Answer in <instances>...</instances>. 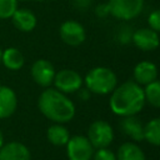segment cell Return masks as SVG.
Listing matches in <instances>:
<instances>
[{
	"label": "cell",
	"mask_w": 160,
	"mask_h": 160,
	"mask_svg": "<svg viewBox=\"0 0 160 160\" xmlns=\"http://www.w3.org/2000/svg\"><path fill=\"white\" fill-rule=\"evenodd\" d=\"M1 54H2V49L0 48V64H1Z\"/></svg>",
	"instance_id": "26"
},
{
	"label": "cell",
	"mask_w": 160,
	"mask_h": 160,
	"mask_svg": "<svg viewBox=\"0 0 160 160\" xmlns=\"http://www.w3.org/2000/svg\"><path fill=\"white\" fill-rule=\"evenodd\" d=\"M145 101L154 108H160V80H154L152 82L145 85L144 89Z\"/></svg>",
	"instance_id": "20"
},
{
	"label": "cell",
	"mask_w": 160,
	"mask_h": 160,
	"mask_svg": "<svg viewBox=\"0 0 160 160\" xmlns=\"http://www.w3.org/2000/svg\"><path fill=\"white\" fill-rule=\"evenodd\" d=\"M4 145V135H2V132H1V130H0V148Z\"/></svg>",
	"instance_id": "25"
},
{
	"label": "cell",
	"mask_w": 160,
	"mask_h": 160,
	"mask_svg": "<svg viewBox=\"0 0 160 160\" xmlns=\"http://www.w3.org/2000/svg\"><path fill=\"white\" fill-rule=\"evenodd\" d=\"M18 108V96L15 91L5 85H0V119L10 118Z\"/></svg>",
	"instance_id": "14"
},
{
	"label": "cell",
	"mask_w": 160,
	"mask_h": 160,
	"mask_svg": "<svg viewBox=\"0 0 160 160\" xmlns=\"http://www.w3.org/2000/svg\"><path fill=\"white\" fill-rule=\"evenodd\" d=\"M148 24H149V28L151 30L156 31L158 34L160 32V9H156L149 14Z\"/></svg>",
	"instance_id": "22"
},
{
	"label": "cell",
	"mask_w": 160,
	"mask_h": 160,
	"mask_svg": "<svg viewBox=\"0 0 160 160\" xmlns=\"http://www.w3.org/2000/svg\"><path fill=\"white\" fill-rule=\"evenodd\" d=\"M1 64L12 71L20 70L25 64V58L22 52L16 48H8L2 50L1 54Z\"/></svg>",
	"instance_id": "16"
},
{
	"label": "cell",
	"mask_w": 160,
	"mask_h": 160,
	"mask_svg": "<svg viewBox=\"0 0 160 160\" xmlns=\"http://www.w3.org/2000/svg\"><path fill=\"white\" fill-rule=\"evenodd\" d=\"M86 89L98 95H106L112 92L118 86L116 74L106 66H96L88 71L84 79Z\"/></svg>",
	"instance_id": "3"
},
{
	"label": "cell",
	"mask_w": 160,
	"mask_h": 160,
	"mask_svg": "<svg viewBox=\"0 0 160 160\" xmlns=\"http://www.w3.org/2000/svg\"><path fill=\"white\" fill-rule=\"evenodd\" d=\"M59 35L61 40L70 46H79L86 39L84 26L76 20H66L60 25Z\"/></svg>",
	"instance_id": "8"
},
{
	"label": "cell",
	"mask_w": 160,
	"mask_h": 160,
	"mask_svg": "<svg viewBox=\"0 0 160 160\" xmlns=\"http://www.w3.org/2000/svg\"><path fill=\"white\" fill-rule=\"evenodd\" d=\"M92 159L94 160H116V155L108 148H102L96 150V152L92 155Z\"/></svg>",
	"instance_id": "23"
},
{
	"label": "cell",
	"mask_w": 160,
	"mask_h": 160,
	"mask_svg": "<svg viewBox=\"0 0 160 160\" xmlns=\"http://www.w3.org/2000/svg\"><path fill=\"white\" fill-rule=\"evenodd\" d=\"M144 140L154 146H160V118L151 119L144 125Z\"/></svg>",
	"instance_id": "19"
},
{
	"label": "cell",
	"mask_w": 160,
	"mask_h": 160,
	"mask_svg": "<svg viewBox=\"0 0 160 160\" xmlns=\"http://www.w3.org/2000/svg\"><path fill=\"white\" fill-rule=\"evenodd\" d=\"M145 102L144 89L141 85L129 80L118 85L112 90L109 105L115 115L124 118L140 112Z\"/></svg>",
	"instance_id": "1"
},
{
	"label": "cell",
	"mask_w": 160,
	"mask_h": 160,
	"mask_svg": "<svg viewBox=\"0 0 160 160\" xmlns=\"http://www.w3.org/2000/svg\"><path fill=\"white\" fill-rule=\"evenodd\" d=\"M116 160H145V155L136 144L124 142L118 150Z\"/></svg>",
	"instance_id": "18"
},
{
	"label": "cell",
	"mask_w": 160,
	"mask_h": 160,
	"mask_svg": "<svg viewBox=\"0 0 160 160\" xmlns=\"http://www.w3.org/2000/svg\"><path fill=\"white\" fill-rule=\"evenodd\" d=\"M18 9V0H0V19H10Z\"/></svg>",
	"instance_id": "21"
},
{
	"label": "cell",
	"mask_w": 160,
	"mask_h": 160,
	"mask_svg": "<svg viewBox=\"0 0 160 160\" xmlns=\"http://www.w3.org/2000/svg\"><path fill=\"white\" fill-rule=\"evenodd\" d=\"M38 1H42V0H38Z\"/></svg>",
	"instance_id": "28"
},
{
	"label": "cell",
	"mask_w": 160,
	"mask_h": 160,
	"mask_svg": "<svg viewBox=\"0 0 160 160\" xmlns=\"http://www.w3.org/2000/svg\"><path fill=\"white\" fill-rule=\"evenodd\" d=\"M84 82V79L81 75L72 69H62L55 74L54 78V85L55 89L64 92V94H71L76 92L81 89Z\"/></svg>",
	"instance_id": "6"
},
{
	"label": "cell",
	"mask_w": 160,
	"mask_h": 160,
	"mask_svg": "<svg viewBox=\"0 0 160 160\" xmlns=\"http://www.w3.org/2000/svg\"><path fill=\"white\" fill-rule=\"evenodd\" d=\"M86 138L91 142L92 148H108L114 140V130L108 121L96 120L89 126Z\"/></svg>",
	"instance_id": "5"
},
{
	"label": "cell",
	"mask_w": 160,
	"mask_h": 160,
	"mask_svg": "<svg viewBox=\"0 0 160 160\" xmlns=\"http://www.w3.org/2000/svg\"><path fill=\"white\" fill-rule=\"evenodd\" d=\"M145 0H109L110 14L119 20H132L140 15Z\"/></svg>",
	"instance_id": "4"
},
{
	"label": "cell",
	"mask_w": 160,
	"mask_h": 160,
	"mask_svg": "<svg viewBox=\"0 0 160 160\" xmlns=\"http://www.w3.org/2000/svg\"><path fill=\"white\" fill-rule=\"evenodd\" d=\"M119 125H120L121 131L126 136L131 138L134 141L144 140V125L135 115L124 116Z\"/></svg>",
	"instance_id": "15"
},
{
	"label": "cell",
	"mask_w": 160,
	"mask_h": 160,
	"mask_svg": "<svg viewBox=\"0 0 160 160\" xmlns=\"http://www.w3.org/2000/svg\"><path fill=\"white\" fill-rule=\"evenodd\" d=\"M158 66L149 60L138 62L132 71L134 81L139 85H148L152 82L158 79Z\"/></svg>",
	"instance_id": "12"
},
{
	"label": "cell",
	"mask_w": 160,
	"mask_h": 160,
	"mask_svg": "<svg viewBox=\"0 0 160 160\" xmlns=\"http://www.w3.org/2000/svg\"><path fill=\"white\" fill-rule=\"evenodd\" d=\"M131 40L134 45L142 51H154L160 45L159 34L150 28H141L134 31Z\"/></svg>",
	"instance_id": "10"
},
{
	"label": "cell",
	"mask_w": 160,
	"mask_h": 160,
	"mask_svg": "<svg viewBox=\"0 0 160 160\" xmlns=\"http://www.w3.org/2000/svg\"><path fill=\"white\" fill-rule=\"evenodd\" d=\"M31 154L26 145L20 141L4 142L0 148V160H30Z\"/></svg>",
	"instance_id": "11"
},
{
	"label": "cell",
	"mask_w": 160,
	"mask_h": 160,
	"mask_svg": "<svg viewBox=\"0 0 160 160\" xmlns=\"http://www.w3.org/2000/svg\"><path fill=\"white\" fill-rule=\"evenodd\" d=\"M66 154L69 160H91L94 148L86 136L75 135L66 144Z\"/></svg>",
	"instance_id": "7"
},
{
	"label": "cell",
	"mask_w": 160,
	"mask_h": 160,
	"mask_svg": "<svg viewBox=\"0 0 160 160\" xmlns=\"http://www.w3.org/2000/svg\"><path fill=\"white\" fill-rule=\"evenodd\" d=\"M10 19L12 21V25L19 31H22V32L32 31L38 24L36 15L29 9H16Z\"/></svg>",
	"instance_id": "13"
},
{
	"label": "cell",
	"mask_w": 160,
	"mask_h": 160,
	"mask_svg": "<svg viewBox=\"0 0 160 160\" xmlns=\"http://www.w3.org/2000/svg\"><path fill=\"white\" fill-rule=\"evenodd\" d=\"M46 138L52 145L64 146L68 144V141L70 139V134H69V130L62 124H54V125L49 126V129L46 131Z\"/></svg>",
	"instance_id": "17"
},
{
	"label": "cell",
	"mask_w": 160,
	"mask_h": 160,
	"mask_svg": "<svg viewBox=\"0 0 160 160\" xmlns=\"http://www.w3.org/2000/svg\"><path fill=\"white\" fill-rule=\"evenodd\" d=\"M108 14H110V10H109L108 4H105V5H99V6L96 8V15H98V16L104 18V16H106Z\"/></svg>",
	"instance_id": "24"
},
{
	"label": "cell",
	"mask_w": 160,
	"mask_h": 160,
	"mask_svg": "<svg viewBox=\"0 0 160 160\" xmlns=\"http://www.w3.org/2000/svg\"><path fill=\"white\" fill-rule=\"evenodd\" d=\"M0 85H1V84H0Z\"/></svg>",
	"instance_id": "29"
},
{
	"label": "cell",
	"mask_w": 160,
	"mask_h": 160,
	"mask_svg": "<svg viewBox=\"0 0 160 160\" xmlns=\"http://www.w3.org/2000/svg\"><path fill=\"white\" fill-rule=\"evenodd\" d=\"M18 1H30V0H18Z\"/></svg>",
	"instance_id": "27"
},
{
	"label": "cell",
	"mask_w": 160,
	"mask_h": 160,
	"mask_svg": "<svg viewBox=\"0 0 160 160\" xmlns=\"http://www.w3.org/2000/svg\"><path fill=\"white\" fill-rule=\"evenodd\" d=\"M38 108L45 118L55 124L69 122L75 116L74 102L66 96V94L52 88H48L40 94Z\"/></svg>",
	"instance_id": "2"
},
{
	"label": "cell",
	"mask_w": 160,
	"mask_h": 160,
	"mask_svg": "<svg viewBox=\"0 0 160 160\" xmlns=\"http://www.w3.org/2000/svg\"><path fill=\"white\" fill-rule=\"evenodd\" d=\"M30 74L32 80L42 86V88H49L52 82H54V78H55V68L54 65L45 59H39L36 60L30 69Z\"/></svg>",
	"instance_id": "9"
}]
</instances>
